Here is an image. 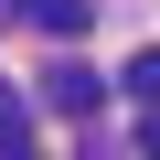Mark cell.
Wrapping results in <instances>:
<instances>
[{"label": "cell", "mask_w": 160, "mask_h": 160, "mask_svg": "<svg viewBox=\"0 0 160 160\" xmlns=\"http://www.w3.org/2000/svg\"><path fill=\"white\" fill-rule=\"evenodd\" d=\"M22 22L64 43V32H86V22H96V0H22Z\"/></svg>", "instance_id": "2"}, {"label": "cell", "mask_w": 160, "mask_h": 160, "mask_svg": "<svg viewBox=\"0 0 160 160\" xmlns=\"http://www.w3.org/2000/svg\"><path fill=\"white\" fill-rule=\"evenodd\" d=\"M0 160H32V107L0 86Z\"/></svg>", "instance_id": "3"}, {"label": "cell", "mask_w": 160, "mask_h": 160, "mask_svg": "<svg viewBox=\"0 0 160 160\" xmlns=\"http://www.w3.org/2000/svg\"><path fill=\"white\" fill-rule=\"evenodd\" d=\"M128 96H149V107H160V53H128Z\"/></svg>", "instance_id": "4"}, {"label": "cell", "mask_w": 160, "mask_h": 160, "mask_svg": "<svg viewBox=\"0 0 160 160\" xmlns=\"http://www.w3.org/2000/svg\"><path fill=\"white\" fill-rule=\"evenodd\" d=\"M139 149H149V160H160V107H149V128H139Z\"/></svg>", "instance_id": "5"}, {"label": "cell", "mask_w": 160, "mask_h": 160, "mask_svg": "<svg viewBox=\"0 0 160 160\" xmlns=\"http://www.w3.org/2000/svg\"><path fill=\"white\" fill-rule=\"evenodd\" d=\"M43 107H64V118H96V107H107V86H96L86 64H53V75H43Z\"/></svg>", "instance_id": "1"}]
</instances>
